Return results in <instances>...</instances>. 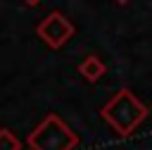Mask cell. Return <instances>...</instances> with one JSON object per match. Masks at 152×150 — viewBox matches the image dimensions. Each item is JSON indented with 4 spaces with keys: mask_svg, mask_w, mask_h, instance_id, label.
I'll return each instance as SVG.
<instances>
[{
    "mask_svg": "<svg viewBox=\"0 0 152 150\" xmlns=\"http://www.w3.org/2000/svg\"><path fill=\"white\" fill-rule=\"evenodd\" d=\"M28 145L31 150H74L78 145V136L57 114H48L28 133Z\"/></svg>",
    "mask_w": 152,
    "mask_h": 150,
    "instance_id": "7a4b0ae2",
    "label": "cell"
},
{
    "mask_svg": "<svg viewBox=\"0 0 152 150\" xmlns=\"http://www.w3.org/2000/svg\"><path fill=\"white\" fill-rule=\"evenodd\" d=\"M38 36L50 45V48H62L71 36H74V24L64 17V14H59V12H52V14H48L40 24H38Z\"/></svg>",
    "mask_w": 152,
    "mask_h": 150,
    "instance_id": "3957f363",
    "label": "cell"
},
{
    "mask_svg": "<svg viewBox=\"0 0 152 150\" xmlns=\"http://www.w3.org/2000/svg\"><path fill=\"white\" fill-rule=\"evenodd\" d=\"M104 69H107L104 62L100 57H95V55H88L78 67V71H81V76H86V81H97L104 74Z\"/></svg>",
    "mask_w": 152,
    "mask_h": 150,
    "instance_id": "277c9868",
    "label": "cell"
},
{
    "mask_svg": "<svg viewBox=\"0 0 152 150\" xmlns=\"http://www.w3.org/2000/svg\"><path fill=\"white\" fill-rule=\"evenodd\" d=\"M116 2H128V0H116Z\"/></svg>",
    "mask_w": 152,
    "mask_h": 150,
    "instance_id": "52a82bcc",
    "label": "cell"
},
{
    "mask_svg": "<svg viewBox=\"0 0 152 150\" xmlns=\"http://www.w3.org/2000/svg\"><path fill=\"white\" fill-rule=\"evenodd\" d=\"M0 150H21L19 138L10 129H0Z\"/></svg>",
    "mask_w": 152,
    "mask_h": 150,
    "instance_id": "5b68a950",
    "label": "cell"
},
{
    "mask_svg": "<svg viewBox=\"0 0 152 150\" xmlns=\"http://www.w3.org/2000/svg\"><path fill=\"white\" fill-rule=\"evenodd\" d=\"M100 114H102V119L114 129V133H119L121 138H126V136H131V133L142 124V119L147 117V107H145L131 90L121 88L109 102L102 105Z\"/></svg>",
    "mask_w": 152,
    "mask_h": 150,
    "instance_id": "6da1fadb",
    "label": "cell"
},
{
    "mask_svg": "<svg viewBox=\"0 0 152 150\" xmlns=\"http://www.w3.org/2000/svg\"><path fill=\"white\" fill-rule=\"evenodd\" d=\"M24 2H26V5H31V7H36V5H38L40 0H24Z\"/></svg>",
    "mask_w": 152,
    "mask_h": 150,
    "instance_id": "8992f818",
    "label": "cell"
}]
</instances>
